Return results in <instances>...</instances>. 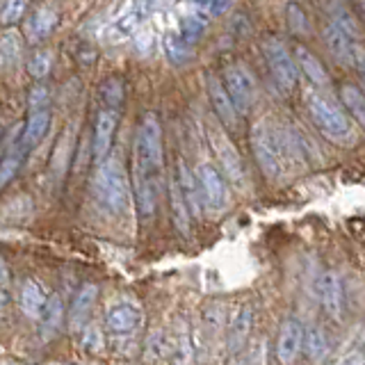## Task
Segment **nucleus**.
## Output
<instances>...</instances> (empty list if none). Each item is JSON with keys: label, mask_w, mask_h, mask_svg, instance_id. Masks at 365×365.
I'll list each match as a JSON object with an SVG mask.
<instances>
[{"label": "nucleus", "mask_w": 365, "mask_h": 365, "mask_svg": "<svg viewBox=\"0 0 365 365\" xmlns=\"http://www.w3.org/2000/svg\"><path fill=\"white\" fill-rule=\"evenodd\" d=\"M354 7H356V11H359V14L363 16V21H365V3H356Z\"/></svg>", "instance_id": "45"}, {"label": "nucleus", "mask_w": 365, "mask_h": 365, "mask_svg": "<svg viewBox=\"0 0 365 365\" xmlns=\"http://www.w3.org/2000/svg\"><path fill=\"white\" fill-rule=\"evenodd\" d=\"M94 187L98 194V201L114 215L125 210V205L130 201V182L125 176V169L121 167L119 158H106L101 163Z\"/></svg>", "instance_id": "4"}, {"label": "nucleus", "mask_w": 365, "mask_h": 365, "mask_svg": "<svg viewBox=\"0 0 365 365\" xmlns=\"http://www.w3.org/2000/svg\"><path fill=\"white\" fill-rule=\"evenodd\" d=\"M222 85L237 114H249V110L256 106V98H258L256 78L251 76V71L242 62H233L224 68Z\"/></svg>", "instance_id": "6"}, {"label": "nucleus", "mask_w": 365, "mask_h": 365, "mask_svg": "<svg viewBox=\"0 0 365 365\" xmlns=\"http://www.w3.org/2000/svg\"><path fill=\"white\" fill-rule=\"evenodd\" d=\"M163 48L165 55L169 57L171 64H185L192 57V46L187 41H182L178 32H167L163 37Z\"/></svg>", "instance_id": "27"}, {"label": "nucleus", "mask_w": 365, "mask_h": 365, "mask_svg": "<svg viewBox=\"0 0 365 365\" xmlns=\"http://www.w3.org/2000/svg\"><path fill=\"white\" fill-rule=\"evenodd\" d=\"M331 365H365V351L363 349H351L347 354L338 356Z\"/></svg>", "instance_id": "39"}, {"label": "nucleus", "mask_w": 365, "mask_h": 365, "mask_svg": "<svg viewBox=\"0 0 365 365\" xmlns=\"http://www.w3.org/2000/svg\"><path fill=\"white\" fill-rule=\"evenodd\" d=\"M249 142L262 174L267 178H279L283 169V160L288 155V151H285V135L274 128L267 119H262L254 123Z\"/></svg>", "instance_id": "3"}, {"label": "nucleus", "mask_w": 365, "mask_h": 365, "mask_svg": "<svg viewBox=\"0 0 365 365\" xmlns=\"http://www.w3.org/2000/svg\"><path fill=\"white\" fill-rule=\"evenodd\" d=\"M28 5L26 3H5L0 5V23L3 26H14L21 19H26L28 14Z\"/></svg>", "instance_id": "37"}, {"label": "nucleus", "mask_w": 365, "mask_h": 365, "mask_svg": "<svg viewBox=\"0 0 365 365\" xmlns=\"http://www.w3.org/2000/svg\"><path fill=\"white\" fill-rule=\"evenodd\" d=\"M174 176H176V182H178L180 197L187 205V212L194 215V217H199L203 212V199H201V190H199V182H197V176H194V171L185 163H178Z\"/></svg>", "instance_id": "19"}, {"label": "nucleus", "mask_w": 365, "mask_h": 365, "mask_svg": "<svg viewBox=\"0 0 365 365\" xmlns=\"http://www.w3.org/2000/svg\"><path fill=\"white\" fill-rule=\"evenodd\" d=\"M302 351L306 354L308 361L324 363L327 356H329V351H331V342H329L327 331L322 327H311L308 331H304Z\"/></svg>", "instance_id": "22"}, {"label": "nucleus", "mask_w": 365, "mask_h": 365, "mask_svg": "<svg viewBox=\"0 0 365 365\" xmlns=\"http://www.w3.org/2000/svg\"><path fill=\"white\" fill-rule=\"evenodd\" d=\"M117 123H119V112L101 110L96 114L94 135H91V153H94L98 163H103L110 153L112 142H114V133H117Z\"/></svg>", "instance_id": "13"}, {"label": "nucleus", "mask_w": 365, "mask_h": 365, "mask_svg": "<svg viewBox=\"0 0 365 365\" xmlns=\"http://www.w3.org/2000/svg\"><path fill=\"white\" fill-rule=\"evenodd\" d=\"M23 158H26V153L16 146L14 151H9L3 160H0V187H5L7 182L19 174V169L23 165Z\"/></svg>", "instance_id": "32"}, {"label": "nucleus", "mask_w": 365, "mask_h": 365, "mask_svg": "<svg viewBox=\"0 0 365 365\" xmlns=\"http://www.w3.org/2000/svg\"><path fill=\"white\" fill-rule=\"evenodd\" d=\"M228 365H256V359H254V349L245 347L242 351H235L231 354V361Z\"/></svg>", "instance_id": "40"}, {"label": "nucleus", "mask_w": 365, "mask_h": 365, "mask_svg": "<svg viewBox=\"0 0 365 365\" xmlns=\"http://www.w3.org/2000/svg\"><path fill=\"white\" fill-rule=\"evenodd\" d=\"M205 32V19L201 14H192V16H182L180 26H178V34L182 37V41H187L190 46L197 43Z\"/></svg>", "instance_id": "30"}, {"label": "nucleus", "mask_w": 365, "mask_h": 365, "mask_svg": "<svg viewBox=\"0 0 365 365\" xmlns=\"http://www.w3.org/2000/svg\"><path fill=\"white\" fill-rule=\"evenodd\" d=\"M62 319H64V306L60 302V297L51 294L48 304H46V308H43V315L39 319L43 336H55L57 329H60V324H62Z\"/></svg>", "instance_id": "28"}, {"label": "nucleus", "mask_w": 365, "mask_h": 365, "mask_svg": "<svg viewBox=\"0 0 365 365\" xmlns=\"http://www.w3.org/2000/svg\"><path fill=\"white\" fill-rule=\"evenodd\" d=\"M306 106H308V114H311L313 123L317 125V130L322 133L329 142H334L338 146H349L356 142L349 117L340 110L336 101L313 91V94H308Z\"/></svg>", "instance_id": "2"}, {"label": "nucleus", "mask_w": 365, "mask_h": 365, "mask_svg": "<svg viewBox=\"0 0 365 365\" xmlns=\"http://www.w3.org/2000/svg\"><path fill=\"white\" fill-rule=\"evenodd\" d=\"M260 48H262V55H265V62L269 66L274 83H277L285 94L294 91L297 83H299V71H297V64L292 60V53L288 51V46L277 37H267V39H262Z\"/></svg>", "instance_id": "5"}, {"label": "nucleus", "mask_w": 365, "mask_h": 365, "mask_svg": "<svg viewBox=\"0 0 365 365\" xmlns=\"http://www.w3.org/2000/svg\"><path fill=\"white\" fill-rule=\"evenodd\" d=\"M51 108V91L46 85H34L30 89V96H28V112L34 110H48Z\"/></svg>", "instance_id": "38"}, {"label": "nucleus", "mask_w": 365, "mask_h": 365, "mask_svg": "<svg viewBox=\"0 0 365 365\" xmlns=\"http://www.w3.org/2000/svg\"><path fill=\"white\" fill-rule=\"evenodd\" d=\"M292 60L297 64V71L304 73L313 85L324 87L329 85V73H327V66L322 64V60L311 51L306 48L304 43H294V51H292Z\"/></svg>", "instance_id": "20"}, {"label": "nucleus", "mask_w": 365, "mask_h": 365, "mask_svg": "<svg viewBox=\"0 0 365 365\" xmlns=\"http://www.w3.org/2000/svg\"><path fill=\"white\" fill-rule=\"evenodd\" d=\"M48 290L37 279H26L21 285V292H19V306L26 317L39 322L41 315H43V308L48 304Z\"/></svg>", "instance_id": "15"}, {"label": "nucleus", "mask_w": 365, "mask_h": 365, "mask_svg": "<svg viewBox=\"0 0 365 365\" xmlns=\"http://www.w3.org/2000/svg\"><path fill=\"white\" fill-rule=\"evenodd\" d=\"M51 68H53V51L39 48V51L32 53L30 62H28V71L34 80H43L51 73Z\"/></svg>", "instance_id": "31"}, {"label": "nucleus", "mask_w": 365, "mask_h": 365, "mask_svg": "<svg viewBox=\"0 0 365 365\" xmlns=\"http://www.w3.org/2000/svg\"><path fill=\"white\" fill-rule=\"evenodd\" d=\"M354 66H356L359 73L365 78V48H359V46H356V51H354Z\"/></svg>", "instance_id": "42"}, {"label": "nucleus", "mask_w": 365, "mask_h": 365, "mask_svg": "<svg viewBox=\"0 0 365 365\" xmlns=\"http://www.w3.org/2000/svg\"><path fill=\"white\" fill-rule=\"evenodd\" d=\"M327 11H329V16L334 19V21H331V26H336L340 32H345L349 39H361L363 30H361L356 16L351 14L347 5L331 3V5H327Z\"/></svg>", "instance_id": "23"}, {"label": "nucleus", "mask_w": 365, "mask_h": 365, "mask_svg": "<svg viewBox=\"0 0 365 365\" xmlns=\"http://www.w3.org/2000/svg\"><path fill=\"white\" fill-rule=\"evenodd\" d=\"M21 55V37L16 32H5L0 37V71L9 68Z\"/></svg>", "instance_id": "29"}, {"label": "nucleus", "mask_w": 365, "mask_h": 365, "mask_svg": "<svg viewBox=\"0 0 365 365\" xmlns=\"http://www.w3.org/2000/svg\"><path fill=\"white\" fill-rule=\"evenodd\" d=\"M285 16H288V28L290 32L294 34H308V30H311V23H308V16L302 5L297 3H290L288 7H285Z\"/></svg>", "instance_id": "34"}, {"label": "nucleus", "mask_w": 365, "mask_h": 365, "mask_svg": "<svg viewBox=\"0 0 365 365\" xmlns=\"http://www.w3.org/2000/svg\"><path fill=\"white\" fill-rule=\"evenodd\" d=\"M322 41H324V48L331 53L336 62L340 64H354V51L356 46L351 43V39L347 37L345 32H340L336 26H329L322 30Z\"/></svg>", "instance_id": "21"}, {"label": "nucleus", "mask_w": 365, "mask_h": 365, "mask_svg": "<svg viewBox=\"0 0 365 365\" xmlns=\"http://www.w3.org/2000/svg\"><path fill=\"white\" fill-rule=\"evenodd\" d=\"M224 304L222 302H210L203 308V324L208 327V331H217L224 327Z\"/></svg>", "instance_id": "36"}, {"label": "nucleus", "mask_w": 365, "mask_h": 365, "mask_svg": "<svg viewBox=\"0 0 365 365\" xmlns=\"http://www.w3.org/2000/svg\"><path fill=\"white\" fill-rule=\"evenodd\" d=\"M135 182H158L165 163L163 123L153 112H146L135 135Z\"/></svg>", "instance_id": "1"}, {"label": "nucleus", "mask_w": 365, "mask_h": 365, "mask_svg": "<svg viewBox=\"0 0 365 365\" xmlns=\"http://www.w3.org/2000/svg\"><path fill=\"white\" fill-rule=\"evenodd\" d=\"M251 329H254V308L249 304L240 306L233 313L231 322H228V349L231 354L242 351L251 338Z\"/></svg>", "instance_id": "17"}, {"label": "nucleus", "mask_w": 365, "mask_h": 365, "mask_svg": "<svg viewBox=\"0 0 365 365\" xmlns=\"http://www.w3.org/2000/svg\"><path fill=\"white\" fill-rule=\"evenodd\" d=\"M96 299H98V285L85 283L83 288L76 292L73 302H71V308H68V327H71L73 331L83 329L87 324L91 311H94Z\"/></svg>", "instance_id": "18"}, {"label": "nucleus", "mask_w": 365, "mask_h": 365, "mask_svg": "<svg viewBox=\"0 0 365 365\" xmlns=\"http://www.w3.org/2000/svg\"><path fill=\"white\" fill-rule=\"evenodd\" d=\"M169 205H171V220H174L176 228L182 235H187L190 233V212H187L185 201H182V197H180L176 176L169 182Z\"/></svg>", "instance_id": "26"}, {"label": "nucleus", "mask_w": 365, "mask_h": 365, "mask_svg": "<svg viewBox=\"0 0 365 365\" xmlns=\"http://www.w3.org/2000/svg\"><path fill=\"white\" fill-rule=\"evenodd\" d=\"M142 324V311L130 302H119L108 308L106 313V327L112 336L128 338L135 336V331Z\"/></svg>", "instance_id": "10"}, {"label": "nucleus", "mask_w": 365, "mask_h": 365, "mask_svg": "<svg viewBox=\"0 0 365 365\" xmlns=\"http://www.w3.org/2000/svg\"><path fill=\"white\" fill-rule=\"evenodd\" d=\"M201 190L203 208L210 212H224L231 205V192H228V182L222 176V171L210 163H201L194 171Z\"/></svg>", "instance_id": "8"}, {"label": "nucleus", "mask_w": 365, "mask_h": 365, "mask_svg": "<svg viewBox=\"0 0 365 365\" xmlns=\"http://www.w3.org/2000/svg\"><path fill=\"white\" fill-rule=\"evenodd\" d=\"M142 19H144V7L135 5V7H130L128 11H125V14H121L117 21H114V32H117L119 37H123V34H130L142 23Z\"/></svg>", "instance_id": "33"}, {"label": "nucleus", "mask_w": 365, "mask_h": 365, "mask_svg": "<svg viewBox=\"0 0 365 365\" xmlns=\"http://www.w3.org/2000/svg\"><path fill=\"white\" fill-rule=\"evenodd\" d=\"M208 144L212 148L217 163H220V167H222L220 169L222 176L226 180H231L233 185L245 187L247 185V167H245L242 155L237 153L235 144L231 142V137H228L222 128L210 125L208 128Z\"/></svg>", "instance_id": "7"}, {"label": "nucleus", "mask_w": 365, "mask_h": 365, "mask_svg": "<svg viewBox=\"0 0 365 365\" xmlns=\"http://www.w3.org/2000/svg\"><path fill=\"white\" fill-rule=\"evenodd\" d=\"M5 304H7V290H3V288H0V313H3Z\"/></svg>", "instance_id": "44"}, {"label": "nucleus", "mask_w": 365, "mask_h": 365, "mask_svg": "<svg viewBox=\"0 0 365 365\" xmlns=\"http://www.w3.org/2000/svg\"><path fill=\"white\" fill-rule=\"evenodd\" d=\"M338 94H340L342 106H345L351 117L365 128V91L351 83H342L338 87Z\"/></svg>", "instance_id": "24"}, {"label": "nucleus", "mask_w": 365, "mask_h": 365, "mask_svg": "<svg viewBox=\"0 0 365 365\" xmlns=\"http://www.w3.org/2000/svg\"><path fill=\"white\" fill-rule=\"evenodd\" d=\"M205 89H208V98L212 103L215 114L220 117V121L226 125V128H235L240 121V114L235 112L231 98H228L226 89L222 85V78H217L215 73H210L205 78Z\"/></svg>", "instance_id": "14"}, {"label": "nucleus", "mask_w": 365, "mask_h": 365, "mask_svg": "<svg viewBox=\"0 0 365 365\" xmlns=\"http://www.w3.org/2000/svg\"><path fill=\"white\" fill-rule=\"evenodd\" d=\"M304 342V327L299 319L288 317L281 322L279 338H277V359L281 365H294V361L302 354Z\"/></svg>", "instance_id": "11"}, {"label": "nucleus", "mask_w": 365, "mask_h": 365, "mask_svg": "<svg viewBox=\"0 0 365 365\" xmlns=\"http://www.w3.org/2000/svg\"><path fill=\"white\" fill-rule=\"evenodd\" d=\"M51 128V108L48 110H34V112H28V119L23 123V130H21V137H19V148L23 153H28L30 148L37 146L46 133Z\"/></svg>", "instance_id": "16"}, {"label": "nucleus", "mask_w": 365, "mask_h": 365, "mask_svg": "<svg viewBox=\"0 0 365 365\" xmlns=\"http://www.w3.org/2000/svg\"><path fill=\"white\" fill-rule=\"evenodd\" d=\"M98 96H101V103H103V110L119 112L121 106H123V98H125V87L121 83V78L110 76L106 83H101Z\"/></svg>", "instance_id": "25"}, {"label": "nucleus", "mask_w": 365, "mask_h": 365, "mask_svg": "<svg viewBox=\"0 0 365 365\" xmlns=\"http://www.w3.org/2000/svg\"><path fill=\"white\" fill-rule=\"evenodd\" d=\"M80 345L89 351L98 354L103 347H106V336H103V331L96 324H85L80 329Z\"/></svg>", "instance_id": "35"}, {"label": "nucleus", "mask_w": 365, "mask_h": 365, "mask_svg": "<svg viewBox=\"0 0 365 365\" xmlns=\"http://www.w3.org/2000/svg\"><path fill=\"white\" fill-rule=\"evenodd\" d=\"M317 299L322 304L324 313L334 319H342V311H345V294H342V283L338 274L334 272H322L315 283Z\"/></svg>", "instance_id": "12"}, {"label": "nucleus", "mask_w": 365, "mask_h": 365, "mask_svg": "<svg viewBox=\"0 0 365 365\" xmlns=\"http://www.w3.org/2000/svg\"><path fill=\"white\" fill-rule=\"evenodd\" d=\"M228 5L226 3H205V5H197V11H208V16H217V14H222V11H226ZM205 16V19H208Z\"/></svg>", "instance_id": "41"}, {"label": "nucleus", "mask_w": 365, "mask_h": 365, "mask_svg": "<svg viewBox=\"0 0 365 365\" xmlns=\"http://www.w3.org/2000/svg\"><path fill=\"white\" fill-rule=\"evenodd\" d=\"M7 285H9V269L5 265V260L0 258V288L7 290Z\"/></svg>", "instance_id": "43"}, {"label": "nucleus", "mask_w": 365, "mask_h": 365, "mask_svg": "<svg viewBox=\"0 0 365 365\" xmlns=\"http://www.w3.org/2000/svg\"><path fill=\"white\" fill-rule=\"evenodd\" d=\"M23 34L30 43H41L51 37V32L60 23V11L53 5H34L28 9L26 19H23Z\"/></svg>", "instance_id": "9"}]
</instances>
